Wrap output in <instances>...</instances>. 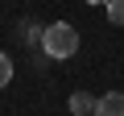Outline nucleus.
Returning a JSON list of instances; mask_svg holds the SVG:
<instances>
[{
	"label": "nucleus",
	"instance_id": "obj_1",
	"mask_svg": "<svg viewBox=\"0 0 124 116\" xmlns=\"http://www.w3.org/2000/svg\"><path fill=\"white\" fill-rule=\"evenodd\" d=\"M41 50H46L50 58H70V54H79V33H75V25L50 21V25L41 29Z\"/></svg>",
	"mask_w": 124,
	"mask_h": 116
},
{
	"label": "nucleus",
	"instance_id": "obj_2",
	"mask_svg": "<svg viewBox=\"0 0 124 116\" xmlns=\"http://www.w3.org/2000/svg\"><path fill=\"white\" fill-rule=\"evenodd\" d=\"M95 116H124V91H108L95 99Z\"/></svg>",
	"mask_w": 124,
	"mask_h": 116
},
{
	"label": "nucleus",
	"instance_id": "obj_3",
	"mask_svg": "<svg viewBox=\"0 0 124 116\" xmlns=\"http://www.w3.org/2000/svg\"><path fill=\"white\" fill-rule=\"evenodd\" d=\"M70 112H75V116H87V112L95 116V99H91L87 91H75V95H70Z\"/></svg>",
	"mask_w": 124,
	"mask_h": 116
},
{
	"label": "nucleus",
	"instance_id": "obj_4",
	"mask_svg": "<svg viewBox=\"0 0 124 116\" xmlns=\"http://www.w3.org/2000/svg\"><path fill=\"white\" fill-rule=\"evenodd\" d=\"M103 8H108V21L112 25H124V0H108Z\"/></svg>",
	"mask_w": 124,
	"mask_h": 116
},
{
	"label": "nucleus",
	"instance_id": "obj_5",
	"mask_svg": "<svg viewBox=\"0 0 124 116\" xmlns=\"http://www.w3.org/2000/svg\"><path fill=\"white\" fill-rule=\"evenodd\" d=\"M8 83H13V58L0 54V87H8Z\"/></svg>",
	"mask_w": 124,
	"mask_h": 116
},
{
	"label": "nucleus",
	"instance_id": "obj_6",
	"mask_svg": "<svg viewBox=\"0 0 124 116\" xmlns=\"http://www.w3.org/2000/svg\"><path fill=\"white\" fill-rule=\"evenodd\" d=\"M87 4H108V0H87Z\"/></svg>",
	"mask_w": 124,
	"mask_h": 116
}]
</instances>
